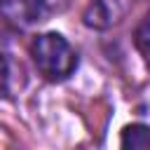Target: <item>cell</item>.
Masks as SVG:
<instances>
[{
	"mask_svg": "<svg viewBox=\"0 0 150 150\" xmlns=\"http://www.w3.org/2000/svg\"><path fill=\"white\" fill-rule=\"evenodd\" d=\"M30 56L40 75L49 82L68 80L77 68V54L59 33H42L30 45Z\"/></svg>",
	"mask_w": 150,
	"mask_h": 150,
	"instance_id": "cell-1",
	"label": "cell"
},
{
	"mask_svg": "<svg viewBox=\"0 0 150 150\" xmlns=\"http://www.w3.org/2000/svg\"><path fill=\"white\" fill-rule=\"evenodd\" d=\"M49 14V0H0V19L16 30H26Z\"/></svg>",
	"mask_w": 150,
	"mask_h": 150,
	"instance_id": "cell-2",
	"label": "cell"
},
{
	"mask_svg": "<svg viewBox=\"0 0 150 150\" xmlns=\"http://www.w3.org/2000/svg\"><path fill=\"white\" fill-rule=\"evenodd\" d=\"M136 45H138V49H141L143 54L150 56V14L143 19V23H141L138 30H136Z\"/></svg>",
	"mask_w": 150,
	"mask_h": 150,
	"instance_id": "cell-6",
	"label": "cell"
},
{
	"mask_svg": "<svg viewBox=\"0 0 150 150\" xmlns=\"http://www.w3.org/2000/svg\"><path fill=\"white\" fill-rule=\"evenodd\" d=\"M84 23L87 26H94V28H103L108 23V9L103 7L101 0H94L89 5V9L84 12Z\"/></svg>",
	"mask_w": 150,
	"mask_h": 150,
	"instance_id": "cell-4",
	"label": "cell"
},
{
	"mask_svg": "<svg viewBox=\"0 0 150 150\" xmlns=\"http://www.w3.org/2000/svg\"><path fill=\"white\" fill-rule=\"evenodd\" d=\"M122 148H150V127L129 124L122 131Z\"/></svg>",
	"mask_w": 150,
	"mask_h": 150,
	"instance_id": "cell-3",
	"label": "cell"
},
{
	"mask_svg": "<svg viewBox=\"0 0 150 150\" xmlns=\"http://www.w3.org/2000/svg\"><path fill=\"white\" fill-rule=\"evenodd\" d=\"M12 91V66L9 56L0 49V96H9Z\"/></svg>",
	"mask_w": 150,
	"mask_h": 150,
	"instance_id": "cell-5",
	"label": "cell"
}]
</instances>
